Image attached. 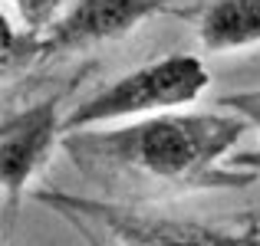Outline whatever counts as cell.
<instances>
[{
  "instance_id": "cell-6",
  "label": "cell",
  "mask_w": 260,
  "mask_h": 246,
  "mask_svg": "<svg viewBox=\"0 0 260 246\" xmlns=\"http://www.w3.org/2000/svg\"><path fill=\"white\" fill-rule=\"evenodd\" d=\"M198 39L208 53L260 46V0H214L198 10Z\"/></svg>"
},
{
  "instance_id": "cell-1",
  "label": "cell",
  "mask_w": 260,
  "mask_h": 246,
  "mask_svg": "<svg viewBox=\"0 0 260 246\" xmlns=\"http://www.w3.org/2000/svg\"><path fill=\"white\" fill-rule=\"evenodd\" d=\"M250 121L237 112H161L109 132H70L73 168L119 203H152L217 187H247L257 177L228 168V151Z\"/></svg>"
},
{
  "instance_id": "cell-3",
  "label": "cell",
  "mask_w": 260,
  "mask_h": 246,
  "mask_svg": "<svg viewBox=\"0 0 260 246\" xmlns=\"http://www.w3.org/2000/svg\"><path fill=\"white\" fill-rule=\"evenodd\" d=\"M211 86V72L191 53H168L161 59L139 66L125 76L99 86L92 95L73 102L66 112V135L125 118H148L161 112H178L194 105Z\"/></svg>"
},
{
  "instance_id": "cell-5",
  "label": "cell",
  "mask_w": 260,
  "mask_h": 246,
  "mask_svg": "<svg viewBox=\"0 0 260 246\" xmlns=\"http://www.w3.org/2000/svg\"><path fill=\"white\" fill-rule=\"evenodd\" d=\"M175 13L161 0H79L43 30L40 59L86 53L135 33L145 20Z\"/></svg>"
},
{
  "instance_id": "cell-7",
  "label": "cell",
  "mask_w": 260,
  "mask_h": 246,
  "mask_svg": "<svg viewBox=\"0 0 260 246\" xmlns=\"http://www.w3.org/2000/svg\"><path fill=\"white\" fill-rule=\"evenodd\" d=\"M217 105H224L228 112H237L250 121V125L260 128V89H247V92H231V95H221ZM228 168L234 171H247V174L260 177V145L254 151H241L234 158H228Z\"/></svg>"
},
{
  "instance_id": "cell-4",
  "label": "cell",
  "mask_w": 260,
  "mask_h": 246,
  "mask_svg": "<svg viewBox=\"0 0 260 246\" xmlns=\"http://www.w3.org/2000/svg\"><path fill=\"white\" fill-rule=\"evenodd\" d=\"M70 86L26 108H7L0 125V181H4V200L13 214L26 184L46 168L53 148L66 138V115L63 102Z\"/></svg>"
},
{
  "instance_id": "cell-2",
  "label": "cell",
  "mask_w": 260,
  "mask_h": 246,
  "mask_svg": "<svg viewBox=\"0 0 260 246\" xmlns=\"http://www.w3.org/2000/svg\"><path fill=\"white\" fill-rule=\"evenodd\" d=\"M33 200L56 210L86 246H257L254 220L247 227H208L194 220L152 217L119 200H95L63 190H37Z\"/></svg>"
},
{
  "instance_id": "cell-8",
  "label": "cell",
  "mask_w": 260,
  "mask_h": 246,
  "mask_svg": "<svg viewBox=\"0 0 260 246\" xmlns=\"http://www.w3.org/2000/svg\"><path fill=\"white\" fill-rule=\"evenodd\" d=\"M257 246H260V236H257Z\"/></svg>"
}]
</instances>
